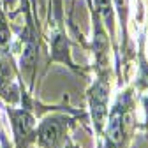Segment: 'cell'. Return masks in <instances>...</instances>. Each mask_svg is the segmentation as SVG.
I'll use <instances>...</instances> for the list:
<instances>
[{"label": "cell", "mask_w": 148, "mask_h": 148, "mask_svg": "<svg viewBox=\"0 0 148 148\" xmlns=\"http://www.w3.org/2000/svg\"><path fill=\"white\" fill-rule=\"evenodd\" d=\"M9 115H11V120H12V131H14V136H16L18 143L30 139L32 134H34V129H35L34 116L25 109H18V111L9 109Z\"/></svg>", "instance_id": "cell-1"}, {"label": "cell", "mask_w": 148, "mask_h": 148, "mask_svg": "<svg viewBox=\"0 0 148 148\" xmlns=\"http://www.w3.org/2000/svg\"><path fill=\"white\" fill-rule=\"evenodd\" d=\"M37 136H39V143L44 148H55L62 136V122L58 118H46L39 125Z\"/></svg>", "instance_id": "cell-2"}, {"label": "cell", "mask_w": 148, "mask_h": 148, "mask_svg": "<svg viewBox=\"0 0 148 148\" xmlns=\"http://www.w3.org/2000/svg\"><path fill=\"white\" fill-rule=\"evenodd\" d=\"M90 106H92V116L97 127L102 125L104 116L108 113V90L102 83L95 85L92 90V97H90Z\"/></svg>", "instance_id": "cell-3"}, {"label": "cell", "mask_w": 148, "mask_h": 148, "mask_svg": "<svg viewBox=\"0 0 148 148\" xmlns=\"http://www.w3.org/2000/svg\"><path fill=\"white\" fill-rule=\"evenodd\" d=\"M108 134L113 143H122V139H123V115L120 109H116L111 115L109 125H108Z\"/></svg>", "instance_id": "cell-4"}, {"label": "cell", "mask_w": 148, "mask_h": 148, "mask_svg": "<svg viewBox=\"0 0 148 148\" xmlns=\"http://www.w3.org/2000/svg\"><path fill=\"white\" fill-rule=\"evenodd\" d=\"M11 83V67H9V62L4 55H0V92H7V85Z\"/></svg>", "instance_id": "cell-5"}, {"label": "cell", "mask_w": 148, "mask_h": 148, "mask_svg": "<svg viewBox=\"0 0 148 148\" xmlns=\"http://www.w3.org/2000/svg\"><path fill=\"white\" fill-rule=\"evenodd\" d=\"M95 2H97V7L104 18L106 25L111 27V23H113V7H111V2L109 0H95Z\"/></svg>", "instance_id": "cell-6"}, {"label": "cell", "mask_w": 148, "mask_h": 148, "mask_svg": "<svg viewBox=\"0 0 148 148\" xmlns=\"http://www.w3.org/2000/svg\"><path fill=\"white\" fill-rule=\"evenodd\" d=\"M7 37H9V32H7V30H5V27L2 25V27H0V44L7 42Z\"/></svg>", "instance_id": "cell-7"}]
</instances>
